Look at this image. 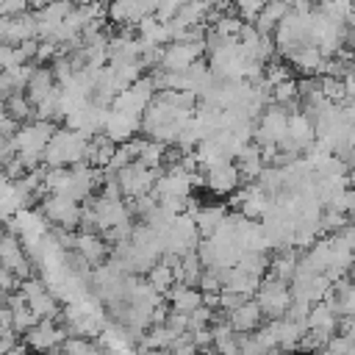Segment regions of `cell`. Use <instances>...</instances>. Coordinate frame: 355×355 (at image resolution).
I'll use <instances>...</instances> for the list:
<instances>
[{"label":"cell","instance_id":"cell-1","mask_svg":"<svg viewBox=\"0 0 355 355\" xmlns=\"http://www.w3.org/2000/svg\"><path fill=\"white\" fill-rule=\"evenodd\" d=\"M86 144L89 139L80 130L58 128L44 150V166H75L86 161Z\"/></svg>","mask_w":355,"mask_h":355},{"label":"cell","instance_id":"cell-2","mask_svg":"<svg viewBox=\"0 0 355 355\" xmlns=\"http://www.w3.org/2000/svg\"><path fill=\"white\" fill-rule=\"evenodd\" d=\"M255 300H258V305L263 308L266 319H283V316L288 313L291 302H294V297H291V283H283V280L266 275V277L261 280V286H258Z\"/></svg>","mask_w":355,"mask_h":355},{"label":"cell","instance_id":"cell-3","mask_svg":"<svg viewBox=\"0 0 355 355\" xmlns=\"http://www.w3.org/2000/svg\"><path fill=\"white\" fill-rule=\"evenodd\" d=\"M42 214L47 222H53L55 227L64 230H78L80 227V216H83V205L67 194H47L42 200Z\"/></svg>","mask_w":355,"mask_h":355},{"label":"cell","instance_id":"cell-4","mask_svg":"<svg viewBox=\"0 0 355 355\" xmlns=\"http://www.w3.org/2000/svg\"><path fill=\"white\" fill-rule=\"evenodd\" d=\"M67 338H69V330L61 327L55 319H39V322L22 336L25 347H28L31 352H36V355H50V352L58 349Z\"/></svg>","mask_w":355,"mask_h":355},{"label":"cell","instance_id":"cell-5","mask_svg":"<svg viewBox=\"0 0 355 355\" xmlns=\"http://www.w3.org/2000/svg\"><path fill=\"white\" fill-rule=\"evenodd\" d=\"M3 33V44H22L39 36V25H36V11H25L17 17H3L0 25Z\"/></svg>","mask_w":355,"mask_h":355},{"label":"cell","instance_id":"cell-6","mask_svg":"<svg viewBox=\"0 0 355 355\" xmlns=\"http://www.w3.org/2000/svg\"><path fill=\"white\" fill-rule=\"evenodd\" d=\"M241 172L236 166V161H222L211 169H205V186L214 191V194H233L239 186H241Z\"/></svg>","mask_w":355,"mask_h":355},{"label":"cell","instance_id":"cell-7","mask_svg":"<svg viewBox=\"0 0 355 355\" xmlns=\"http://www.w3.org/2000/svg\"><path fill=\"white\" fill-rule=\"evenodd\" d=\"M103 133L114 141V144H125L130 139H136V133H141V119L136 116H128V114H119L114 108H108V116H105V128Z\"/></svg>","mask_w":355,"mask_h":355},{"label":"cell","instance_id":"cell-8","mask_svg":"<svg viewBox=\"0 0 355 355\" xmlns=\"http://www.w3.org/2000/svg\"><path fill=\"white\" fill-rule=\"evenodd\" d=\"M263 319H266V313H263V308L258 305L255 297L247 300L244 305H239L233 313H227V322H230V327L236 333H255V330H261L266 324Z\"/></svg>","mask_w":355,"mask_h":355},{"label":"cell","instance_id":"cell-9","mask_svg":"<svg viewBox=\"0 0 355 355\" xmlns=\"http://www.w3.org/2000/svg\"><path fill=\"white\" fill-rule=\"evenodd\" d=\"M58 89H61V86H58V80H55L53 67H39V64H36L33 78H31L25 94H28V100H31L33 105H42V103H44L50 94H55Z\"/></svg>","mask_w":355,"mask_h":355},{"label":"cell","instance_id":"cell-10","mask_svg":"<svg viewBox=\"0 0 355 355\" xmlns=\"http://www.w3.org/2000/svg\"><path fill=\"white\" fill-rule=\"evenodd\" d=\"M297 72H302L305 78H316L319 72H322V67H324V55H322V50L316 47V44H305V47H300V50H294L288 58H286Z\"/></svg>","mask_w":355,"mask_h":355},{"label":"cell","instance_id":"cell-11","mask_svg":"<svg viewBox=\"0 0 355 355\" xmlns=\"http://www.w3.org/2000/svg\"><path fill=\"white\" fill-rule=\"evenodd\" d=\"M202 291L197 288V286H186V283H178L169 294H166V302L172 305V311H178V313H186V316H191L197 308H202Z\"/></svg>","mask_w":355,"mask_h":355},{"label":"cell","instance_id":"cell-12","mask_svg":"<svg viewBox=\"0 0 355 355\" xmlns=\"http://www.w3.org/2000/svg\"><path fill=\"white\" fill-rule=\"evenodd\" d=\"M75 252H78L83 261H89L92 266H100L103 258L108 255V244H105V239H103L100 233H80V230H78Z\"/></svg>","mask_w":355,"mask_h":355},{"label":"cell","instance_id":"cell-13","mask_svg":"<svg viewBox=\"0 0 355 355\" xmlns=\"http://www.w3.org/2000/svg\"><path fill=\"white\" fill-rule=\"evenodd\" d=\"M338 322H341V316L327 302H316L311 308V313H308V330H319V333H324L330 338L338 333Z\"/></svg>","mask_w":355,"mask_h":355},{"label":"cell","instance_id":"cell-14","mask_svg":"<svg viewBox=\"0 0 355 355\" xmlns=\"http://www.w3.org/2000/svg\"><path fill=\"white\" fill-rule=\"evenodd\" d=\"M288 11H291V8H288L283 0H269L252 25L258 28V33H272V36H275L277 25L286 19V14H288Z\"/></svg>","mask_w":355,"mask_h":355},{"label":"cell","instance_id":"cell-15","mask_svg":"<svg viewBox=\"0 0 355 355\" xmlns=\"http://www.w3.org/2000/svg\"><path fill=\"white\" fill-rule=\"evenodd\" d=\"M225 219H227V211H225L222 205H202V208L194 214V222H197V230H200L202 239H211V236L222 227Z\"/></svg>","mask_w":355,"mask_h":355},{"label":"cell","instance_id":"cell-16","mask_svg":"<svg viewBox=\"0 0 355 355\" xmlns=\"http://www.w3.org/2000/svg\"><path fill=\"white\" fill-rule=\"evenodd\" d=\"M6 116H11L14 122H19V125H25V122H31V119H36V105L28 100V94H11V97H6Z\"/></svg>","mask_w":355,"mask_h":355},{"label":"cell","instance_id":"cell-17","mask_svg":"<svg viewBox=\"0 0 355 355\" xmlns=\"http://www.w3.org/2000/svg\"><path fill=\"white\" fill-rule=\"evenodd\" d=\"M147 283L158 291V294H169L175 286H178V277H175V269L166 266L164 261H158L150 272H147Z\"/></svg>","mask_w":355,"mask_h":355},{"label":"cell","instance_id":"cell-18","mask_svg":"<svg viewBox=\"0 0 355 355\" xmlns=\"http://www.w3.org/2000/svg\"><path fill=\"white\" fill-rule=\"evenodd\" d=\"M266 3H269V0H233V6H236V11H239V17H241L244 22H255Z\"/></svg>","mask_w":355,"mask_h":355},{"label":"cell","instance_id":"cell-19","mask_svg":"<svg viewBox=\"0 0 355 355\" xmlns=\"http://www.w3.org/2000/svg\"><path fill=\"white\" fill-rule=\"evenodd\" d=\"M197 352H200V349H197V347H194V344H191V341L186 338V341H180V344H175L172 349H166L164 355H197Z\"/></svg>","mask_w":355,"mask_h":355},{"label":"cell","instance_id":"cell-20","mask_svg":"<svg viewBox=\"0 0 355 355\" xmlns=\"http://www.w3.org/2000/svg\"><path fill=\"white\" fill-rule=\"evenodd\" d=\"M341 355H355V344H352V347H347V349H344Z\"/></svg>","mask_w":355,"mask_h":355},{"label":"cell","instance_id":"cell-21","mask_svg":"<svg viewBox=\"0 0 355 355\" xmlns=\"http://www.w3.org/2000/svg\"><path fill=\"white\" fill-rule=\"evenodd\" d=\"M277 355H286V349H283V352H277Z\"/></svg>","mask_w":355,"mask_h":355},{"label":"cell","instance_id":"cell-22","mask_svg":"<svg viewBox=\"0 0 355 355\" xmlns=\"http://www.w3.org/2000/svg\"><path fill=\"white\" fill-rule=\"evenodd\" d=\"M352 11H355V6H352Z\"/></svg>","mask_w":355,"mask_h":355}]
</instances>
